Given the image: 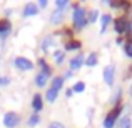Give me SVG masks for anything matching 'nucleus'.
<instances>
[{
    "label": "nucleus",
    "mask_w": 132,
    "mask_h": 128,
    "mask_svg": "<svg viewBox=\"0 0 132 128\" xmlns=\"http://www.w3.org/2000/svg\"><path fill=\"white\" fill-rule=\"evenodd\" d=\"M72 22H74V28L75 30H82L89 23V20H87V10H85L82 5H75L74 7Z\"/></svg>",
    "instance_id": "obj_1"
},
{
    "label": "nucleus",
    "mask_w": 132,
    "mask_h": 128,
    "mask_svg": "<svg viewBox=\"0 0 132 128\" xmlns=\"http://www.w3.org/2000/svg\"><path fill=\"white\" fill-rule=\"evenodd\" d=\"M122 110H124V108H122V105H120V103L114 105V108L110 110V112L107 113V116L104 118V128H114V126H116V122L119 120Z\"/></svg>",
    "instance_id": "obj_2"
},
{
    "label": "nucleus",
    "mask_w": 132,
    "mask_h": 128,
    "mask_svg": "<svg viewBox=\"0 0 132 128\" xmlns=\"http://www.w3.org/2000/svg\"><path fill=\"white\" fill-rule=\"evenodd\" d=\"M114 30H116L119 35H122V33H132V25L130 22L126 18V17H119V18L114 20Z\"/></svg>",
    "instance_id": "obj_3"
},
{
    "label": "nucleus",
    "mask_w": 132,
    "mask_h": 128,
    "mask_svg": "<svg viewBox=\"0 0 132 128\" xmlns=\"http://www.w3.org/2000/svg\"><path fill=\"white\" fill-rule=\"evenodd\" d=\"M20 123V115L15 112H7L3 115V125L7 128H15Z\"/></svg>",
    "instance_id": "obj_4"
},
{
    "label": "nucleus",
    "mask_w": 132,
    "mask_h": 128,
    "mask_svg": "<svg viewBox=\"0 0 132 128\" xmlns=\"http://www.w3.org/2000/svg\"><path fill=\"white\" fill-rule=\"evenodd\" d=\"M13 65H15L19 70H32L34 68V63L29 60V58H23V57H17L13 60Z\"/></svg>",
    "instance_id": "obj_5"
},
{
    "label": "nucleus",
    "mask_w": 132,
    "mask_h": 128,
    "mask_svg": "<svg viewBox=\"0 0 132 128\" xmlns=\"http://www.w3.org/2000/svg\"><path fill=\"white\" fill-rule=\"evenodd\" d=\"M114 78H116V68H114V65H107L104 68V82L107 85H112Z\"/></svg>",
    "instance_id": "obj_6"
},
{
    "label": "nucleus",
    "mask_w": 132,
    "mask_h": 128,
    "mask_svg": "<svg viewBox=\"0 0 132 128\" xmlns=\"http://www.w3.org/2000/svg\"><path fill=\"white\" fill-rule=\"evenodd\" d=\"M85 63V57L82 53H79V55H75L74 58L70 60V70L72 72H75V70H79V68H82V65Z\"/></svg>",
    "instance_id": "obj_7"
},
{
    "label": "nucleus",
    "mask_w": 132,
    "mask_h": 128,
    "mask_svg": "<svg viewBox=\"0 0 132 128\" xmlns=\"http://www.w3.org/2000/svg\"><path fill=\"white\" fill-rule=\"evenodd\" d=\"M10 28H12V23H10L9 18H2L0 20V38L2 40L10 33Z\"/></svg>",
    "instance_id": "obj_8"
},
{
    "label": "nucleus",
    "mask_w": 132,
    "mask_h": 128,
    "mask_svg": "<svg viewBox=\"0 0 132 128\" xmlns=\"http://www.w3.org/2000/svg\"><path fill=\"white\" fill-rule=\"evenodd\" d=\"M32 108H34V112H35V113L42 112L44 100H42V95H40V93H35V95H34V98H32Z\"/></svg>",
    "instance_id": "obj_9"
},
{
    "label": "nucleus",
    "mask_w": 132,
    "mask_h": 128,
    "mask_svg": "<svg viewBox=\"0 0 132 128\" xmlns=\"http://www.w3.org/2000/svg\"><path fill=\"white\" fill-rule=\"evenodd\" d=\"M37 12H39V7H37L35 3H27V5L23 7L22 15L23 17H34V15H37Z\"/></svg>",
    "instance_id": "obj_10"
},
{
    "label": "nucleus",
    "mask_w": 132,
    "mask_h": 128,
    "mask_svg": "<svg viewBox=\"0 0 132 128\" xmlns=\"http://www.w3.org/2000/svg\"><path fill=\"white\" fill-rule=\"evenodd\" d=\"M39 67L42 68L40 72L45 73L47 77H50V75H52V68H50V65L47 63V60H45V58H39Z\"/></svg>",
    "instance_id": "obj_11"
},
{
    "label": "nucleus",
    "mask_w": 132,
    "mask_h": 128,
    "mask_svg": "<svg viewBox=\"0 0 132 128\" xmlns=\"http://www.w3.org/2000/svg\"><path fill=\"white\" fill-rule=\"evenodd\" d=\"M110 20H112V17H110L109 13H104V15L100 17V33H104L107 30V25L110 23Z\"/></svg>",
    "instance_id": "obj_12"
},
{
    "label": "nucleus",
    "mask_w": 132,
    "mask_h": 128,
    "mask_svg": "<svg viewBox=\"0 0 132 128\" xmlns=\"http://www.w3.org/2000/svg\"><path fill=\"white\" fill-rule=\"evenodd\" d=\"M62 20H64V10H55L54 13H52V17H50V22L52 23H60Z\"/></svg>",
    "instance_id": "obj_13"
},
{
    "label": "nucleus",
    "mask_w": 132,
    "mask_h": 128,
    "mask_svg": "<svg viewBox=\"0 0 132 128\" xmlns=\"http://www.w3.org/2000/svg\"><path fill=\"white\" fill-rule=\"evenodd\" d=\"M47 80H48V77L40 72V73H37V77H35V85L37 86H45L47 85Z\"/></svg>",
    "instance_id": "obj_14"
},
{
    "label": "nucleus",
    "mask_w": 132,
    "mask_h": 128,
    "mask_svg": "<svg viewBox=\"0 0 132 128\" xmlns=\"http://www.w3.org/2000/svg\"><path fill=\"white\" fill-rule=\"evenodd\" d=\"M97 62H99V57H97V53H89L87 58H85V65H87V67H95Z\"/></svg>",
    "instance_id": "obj_15"
},
{
    "label": "nucleus",
    "mask_w": 132,
    "mask_h": 128,
    "mask_svg": "<svg viewBox=\"0 0 132 128\" xmlns=\"http://www.w3.org/2000/svg\"><path fill=\"white\" fill-rule=\"evenodd\" d=\"M57 93H59L57 90H54L50 86V88L47 90V93H45V100H47V102H50V103H54L55 100H57Z\"/></svg>",
    "instance_id": "obj_16"
},
{
    "label": "nucleus",
    "mask_w": 132,
    "mask_h": 128,
    "mask_svg": "<svg viewBox=\"0 0 132 128\" xmlns=\"http://www.w3.org/2000/svg\"><path fill=\"white\" fill-rule=\"evenodd\" d=\"M80 42L79 40H67L65 42V50H79L80 48Z\"/></svg>",
    "instance_id": "obj_17"
},
{
    "label": "nucleus",
    "mask_w": 132,
    "mask_h": 128,
    "mask_svg": "<svg viewBox=\"0 0 132 128\" xmlns=\"http://www.w3.org/2000/svg\"><path fill=\"white\" fill-rule=\"evenodd\" d=\"M119 128H132V120L129 115L122 116V118L119 120Z\"/></svg>",
    "instance_id": "obj_18"
},
{
    "label": "nucleus",
    "mask_w": 132,
    "mask_h": 128,
    "mask_svg": "<svg viewBox=\"0 0 132 128\" xmlns=\"http://www.w3.org/2000/svg\"><path fill=\"white\" fill-rule=\"evenodd\" d=\"M39 123H40V115H39V113H34V115L29 116V122H27L29 126H37Z\"/></svg>",
    "instance_id": "obj_19"
},
{
    "label": "nucleus",
    "mask_w": 132,
    "mask_h": 128,
    "mask_svg": "<svg viewBox=\"0 0 132 128\" xmlns=\"http://www.w3.org/2000/svg\"><path fill=\"white\" fill-rule=\"evenodd\" d=\"M62 86H64V77H55L54 80H52V88L54 90H60Z\"/></svg>",
    "instance_id": "obj_20"
},
{
    "label": "nucleus",
    "mask_w": 132,
    "mask_h": 128,
    "mask_svg": "<svg viewBox=\"0 0 132 128\" xmlns=\"http://www.w3.org/2000/svg\"><path fill=\"white\" fill-rule=\"evenodd\" d=\"M112 8H130L129 2H107Z\"/></svg>",
    "instance_id": "obj_21"
},
{
    "label": "nucleus",
    "mask_w": 132,
    "mask_h": 128,
    "mask_svg": "<svg viewBox=\"0 0 132 128\" xmlns=\"http://www.w3.org/2000/svg\"><path fill=\"white\" fill-rule=\"evenodd\" d=\"M64 58H65V53L62 50L54 52V60H55V63H57V65H60L62 62H64Z\"/></svg>",
    "instance_id": "obj_22"
},
{
    "label": "nucleus",
    "mask_w": 132,
    "mask_h": 128,
    "mask_svg": "<svg viewBox=\"0 0 132 128\" xmlns=\"http://www.w3.org/2000/svg\"><path fill=\"white\" fill-rule=\"evenodd\" d=\"M52 40H54V38H52L50 35L45 37V38L42 40V50H48V48H50L52 45H54V42H52Z\"/></svg>",
    "instance_id": "obj_23"
},
{
    "label": "nucleus",
    "mask_w": 132,
    "mask_h": 128,
    "mask_svg": "<svg viewBox=\"0 0 132 128\" xmlns=\"http://www.w3.org/2000/svg\"><path fill=\"white\" fill-rule=\"evenodd\" d=\"M124 52L129 58H132V38H127L126 45H124Z\"/></svg>",
    "instance_id": "obj_24"
},
{
    "label": "nucleus",
    "mask_w": 132,
    "mask_h": 128,
    "mask_svg": "<svg viewBox=\"0 0 132 128\" xmlns=\"http://www.w3.org/2000/svg\"><path fill=\"white\" fill-rule=\"evenodd\" d=\"M85 90V83L84 82H77L74 86H72V92H75V93H82Z\"/></svg>",
    "instance_id": "obj_25"
},
{
    "label": "nucleus",
    "mask_w": 132,
    "mask_h": 128,
    "mask_svg": "<svg viewBox=\"0 0 132 128\" xmlns=\"http://www.w3.org/2000/svg\"><path fill=\"white\" fill-rule=\"evenodd\" d=\"M97 18H99V12H97V10H90V12H89V15H87L89 23H94Z\"/></svg>",
    "instance_id": "obj_26"
},
{
    "label": "nucleus",
    "mask_w": 132,
    "mask_h": 128,
    "mask_svg": "<svg viewBox=\"0 0 132 128\" xmlns=\"http://www.w3.org/2000/svg\"><path fill=\"white\" fill-rule=\"evenodd\" d=\"M67 5H69V0H57V2H55V7H57V10H64Z\"/></svg>",
    "instance_id": "obj_27"
},
{
    "label": "nucleus",
    "mask_w": 132,
    "mask_h": 128,
    "mask_svg": "<svg viewBox=\"0 0 132 128\" xmlns=\"http://www.w3.org/2000/svg\"><path fill=\"white\" fill-rule=\"evenodd\" d=\"M120 93H122V90H120V88H117V90H116V93H114V98H112V102L116 103V105L119 103V100H120Z\"/></svg>",
    "instance_id": "obj_28"
},
{
    "label": "nucleus",
    "mask_w": 132,
    "mask_h": 128,
    "mask_svg": "<svg viewBox=\"0 0 132 128\" xmlns=\"http://www.w3.org/2000/svg\"><path fill=\"white\" fill-rule=\"evenodd\" d=\"M47 5H48V0H39V5L37 7H39V8H45Z\"/></svg>",
    "instance_id": "obj_29"
},
{
    "label": "nucleus",
    "mask_w": 132,
    "mask_h": 128,
    "mask_svg": "<svg viewBox=\"0 0 132 128\" xmlns=\"http://www.w3.org/2000/svg\"><path fill=\"white\" fill-rule=\"evenodd\" d=\"M48 128H64V125H62L60 122H54V123H50V126Z\"/></svg>",
    "instance_id": "obj_30"
},
{
    "label": "nucleus",
    "mask_w": 132,
    "mask_h": 128,
    "mask_svg": "<svg viewBox=\"0 0 132 128\" xmlns=\"http://www.w3.org/2000/svg\"><path fill=\"white\" fill-rule=\"evenodd\" d=\"M9 83H10V78L9 77H3L2 82H0V85H9Z\"/></svg>",
    "instance_id": "obj_31"
},
{
    "label": "nucleus",
    "mask_w": 132,
    "mask_h": 128,
    "mask_svg": "<svg viewBox=\"0 0 132 128\" xmlns=\"http://www.w3.org/2000/svg\"><path fill=\"white\" fill-rule=\"evenodd\" d=\"M72 75H74V72H72V70H67V72H65V75H64V80H65V78H70Z\"/></svg>",
    "instance_id": "obj_32"
},
{
    "label": "nucleus",
    "mask_w": 132,
    "mask_h": 128,
    "mask_svg": "<svg viewBox=\"0 0 132 128\" xmlns=\"http://www.w3.org/2000/svg\"><path fill=\"white\" fill-rule=\"evenodd\" d=\"M72 93H74V92H72V88H67V90H65V95H67V98H69V96H72Z\"/></svg>",
    "instance_id": "obj_33"
},
{
    "label": "nucleus",
    "mask_w": 132,
    "mask_h": 128,
    "mask_svg": "<svg viewBox=\"0 0 132 128\" xmlns=\"http://www.w3.org/2000/svg\"><path fill=\"white\" fill-rule=\"evenodd\" d=\"M129 95L132 96V85H130V90H129Z\"/></svg>",
    "instance_id": "obj_34"
},
{
    "label": "nucleus",
    "mask_w": 132,
    "mask_h": 128,
    "mask_svg": "<svg viewBox=\"0 0 132 128\" xmlns=\"http://www.w3.org/2000/svg\"><path fill=\"white\" fill-rule=\"evenodd\" d=\"M129 22H130V25H132V12H130V20H129Z\"/></svg>",
    "instance_id": "obj_35"
},
{
    "label": "nucleus",
    "mask_w": 132,
    "mask_h": 128,
    "mask_svg": "<svg viewBox=\"0 0 132 128\" xmlns=\"http://www.w3.org/2000/svg\"><path fill=\"white\" fill-rule=\"evenodd\" d=\"M0 82H2V77H0Z\"/></svg>",
    "instance_id": "obj_36"
}]
</instances>
